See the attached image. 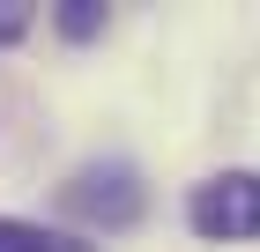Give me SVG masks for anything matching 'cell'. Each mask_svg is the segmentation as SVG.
I'll use <instances>...</instances> for the list:
<instances>
[{
    "instance_id": "3957f363",
    "label": "cell",
    "mask_w": 260,
    "mask_h": 252,
    "mask_svg": "<svg viewBox=\"0 0 260 252\" xmlns=\"http://www.w3.org/2000/svg\"><path fill=\"white\" fill-rule=\"evenodd\" d=\"M0 252H97L89 237L45 230V223H22V215H0Z\"/></svg>"
},
{
    "instance_id": "6da1fadb",
    "label": "cell",
    "mask_w": 260,
    "mask_h": 252,
    "mask_svg": "<svg viewBox=\"0 0 260 252\" xmlns=\"http://www.w3.org/2000/svg\"><path fill=\"white\" fill-rule=\"evenodd\" d=\"M141 208H149V193H141L134 163H82L60 186V215H75L89 230H134Z\"/></svg>"
},
{
    "instance_id": "7a4b0ae2",
    "label": "cell",
    "mask_w": 260,
    "mask_h": 252,
    "mask_svg": "<svg viewBox=\"0 0 260 252\" xmlns=\"http://www.w3.org/2000/svg\"><path fill=\"white\" fill-rule=\"evenodd\" d=\"M186 223L208 245H238V237H260V171H216L186 193Z\"/></svg>"
},
{
    "instance_id": "277c9868",
    "label": "cell",
    "mask_w": 260,
    "mask_h": 252,
    "mask_svg": "<svg viewBox=\"0 0 260 252\" xmlns=\"http://www.w3.org/2000/svg\"><path fill=\"white\" fill-rule=\"evenodd\" d=\"M52 22H60V38L89 45V38L104 30V8H97V0H60V15H52Z\"/></svg>"
},
{
    "instance_id": "5b68a950",
    "label": "cell",
    "mask_w": 260,
    "mask_h": 252,
    "mask_svg": "<svg viewBox=\"0 0 260 252\" xmlns=\"http://www.w3.org/2000/svg\"><path fill=\"white\" fill-rule=\"evenodd\" d=\"M22 30H30V8H22V0H8V8H0V45H15Z\"/></svg>"
}]
</instances>
